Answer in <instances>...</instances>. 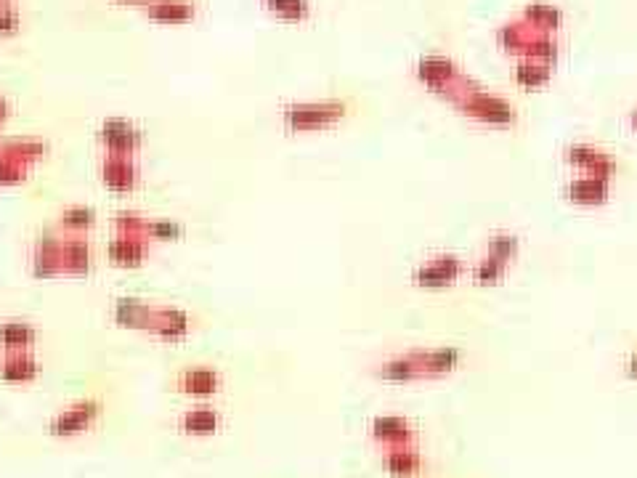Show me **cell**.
<instances>
[{
  "instance_id": "cell-33",
  "label": "cell",
  "mask_w": 637,
  "mask_h": 478,
  "mask_svg": "<svg viewBox=\"0 0 637 478\" xmlns=\"http://www.w3.org/2000/svg\"><path fill=\"white\" fill-rule=\"evenodd\" d=\"M627 372H630L632 377H637V351L630 356V362H627Z\"/></svg>"
},
{
  "instance_id": "cell-11",
  "label": "cell",
  "mask_w": 637,
  "mask_h": 478,
  "mask_svg": "<svg viewBox=\"0 0 637 478\" xmlns=\"http://www.w3.org/2000/svg\"><path fill=\"white\" fill-rule=\"evenodd\" d=\"M189 330H192V322H189L186 311L175 309V306H154L152 316H149V324H146L149 335L167 340V343L184 340L189 335Z\"/></svg>"
},
{
  "instance_id": "cell-30",
  "label": "cell",
  "mask_w": 637,
  "mask_h": 478,
  "mask_svg": "<svg viewBox=\"0 0 637 478\" xmlns=\"http://www.w3.org/2000/svg\"><path fill=\"white\" fill-rule=\"evenodd\" d=\"M486 250L502 258V260H507V263H513L518 258V253H521V239L513 231H494L489 237V242H486Z\"/></svg>"
},
{
  "instance_id": "cell-24",
  "label": "cell",
  "mask_w": 637,
  "mask_h": 478,
  "mask_svg": "<svg viewBox=\"0 0 637 478\" xmlns=\"http://www.w3.org/2000/svg\"><path fill=\"white\" fill-rule=\"evenodd\" d=\"M510 266H513V263L502 260V258L492 255L489 250H483V255L472 263V269H471L472 284H478V287H497V284L504 281L507 271H510Z\"/></svg>"
},
{
  "instance_id": "cell-13",
  "label": "cell",
  "mask_w": 637,
  "mask_h": 478,
  "mask_svg": "<svg viewBox=\"0 0 637 478\" xmlns=\"http://www.w3.org/2000/svg\"><path fill=\"white\" fill-rule=\"evenodd\" d=\"M101 415V404L99 401H78L72 407H67L64 412H58L51 420V433L54 436H78L85 428H90L96 418Z\"/></svg>"
},
{
  "instance_id": "cell-17",
  "label": "cell",
  "mask_w": 637,
  "mask_h": 478,
  "mask_svg": "<svg viewBox=\"0 0 637 478\" xmlns=\"http://www.w3.org/2000/svg\"><path fill=\"white\" fill-rule=\"evenodd\" d=\"M90 266H93L90 242L80 234H64V277H83L90 271Z\"/></svg>"
},
{
  "instance_id": "cell-31",
  "label": "cell",
  "mask_w": 637,
  "mask_h": 478,
  "mask_svg": "<svg viewBox=\"0 0 637 478\" xmlns=\"http://www.w3.org/2000/svg\"><path fill=\"white\" fill-rule=\"evenodd\" d=\"M29 170L32 168L0 154V186H19V184H25L29 178Z\"/></svg>"
},
{
  "instance_id": "cell-6",
  "label": "cell",
  "mask_w": 637,
  "mask_h": 478,
  "mask_svg": "<svg viewBox=\"0 0 637 478\" xmlns=\"http://www.w3.org/2000/svg\"><path fill=\"white\" fill-rule=\"evenodd\" d=\"M29 271L37 280L64 277V234L58 228L37 237L32 255H29Z\"/></svg>"
},
{
  "instance_id": "cell-36",
  "label": "cell",
  "mask_w": 637,
  "mask_h": 478,
  "mask_svg": "<svg viewBox=\"0 0 637 478\" xmlns=\"http://www.w3.org/2000/svg\"><path fill=\"white\" fill-rule=\"evenodd\" d=\"M120 3H139V5H146V3H152V0H120Z\"/></svg>"
},
{
  "instance_id": "cell-26",
  "label": "cell",
  "mask_w": 637,
  "mask_h": 478,
  "mask_svg": "<svg viewBox=\"0 0 637 478\" xmlns=\"http://www.w3.org/2000/svg\"><path fill=\"white\" fill-rule=\"evenodd\" d=\"M96 226V210L88 205H69L58 213V231L64 234H80L85 237V231H90Z\"/></svg>"
},
{
  "instance_id": "cell-9",
  "label": "cell",
  "mask_w": 637,
  "mask_h": 478,
  "mask_svg": "<svg viewBox=\"0 0 637 478\" xmlns=\"http://www.w3.org/2000/svg\"><path fill=\"white\" fill-rule=\"evenodd\" d=\"M141 181V170L133 157L122 154H104L101 160V184L114 195H131L136 192Z\"/></svg>"
},
{
  "instance_id": "cell-21",
  "label": "cell",
  "mask_w": 637,
  "mask_h": 478,
  "mask_svg": "<svg viewBox=\"0 0 637 478\" xmlns=\"http://www.w3.org/2000/svg\"><path fill=\"white\" fill-rule=\"evenodd\" d=\"M37 372H40V366L32 359L29 351L5 354L0 362V380H5V383H32L37 377Z\"/></svg>"
},
{
  "instance_id": "cell-18",
  "label": "cell",
  "mask_w": 637,
  "mask_h": 478,
  "mask_svg": "<svg viewBox=\"0 0 637 478\" xmlns=\"http://www.w3.org/2000/svg\"><path fill=\"white\" fill-rule=\"evenodd\" d=\"M521 19L539 32H547V35H555L563 27V11H560V5H555L550 0H528L521 11Z\"/></svg>"
},
{
  "instance_id": "cell-15",
  "label": "cell",
  "mask_w": 637,
  "mask_h": 478,
  "mask_svg": "<svg viewBox=\"0 0 637 478\" xmlns=\"http://www.w3.org/2000/svg\"><path fill=\"white\" fill-rule=\"evenodd\" d=\"M372 439L386 444L388 450H396V447H415L417 433L409 420L388 415V418H377L372 422Z\"/></svg>"
},
{
  "instance_id": "cell-35",
  "label": "cell",
  "mask_w": 637,
  "mask_h": 478,
  "mask_svg": "<svg viewBox=\"0 0 637 478\" xmlns=\"http://www.w3.org/2000/svg\"><path fill=\"white\" fill-rule=\"evenodd\" d=\"M630 125H632V128L637 131V107L632 110V112H630Z\"/></svg>"
},
{
  "instance_id": "cell-29",
  "label": "cell",
  "mask_w": 637,
  "mask_h": 478,
  "mask_svg": "<svg viewBox=\"0 0 637 478\" xmlns=\"http://www.w3.org/2000/svg\"><path fill=\"white\" fill-rule=\"evenodd\" d=\"M218 412L210 409V407H196V409H189L184 418H181V428L192 436H210L218 430Z\"/></svg>"
},
{
  "instance_id": "cell-28",
  "label": "cell",
  "mask_w": 637,
  "mask_h": 478,
  "mask_svg": "<svg viewBox=\"0 0 637 478\" xmlns=\"http://www.w3.org/2000/svg\"><path fill=\"white\" fill-rule=\"evenodd\" d=\"M260 3L279 22L301 25L311 16V0H260Z\"/></svg>"
},
{
  "instance_id": "cell-32",
  "label": "cell",
  "mask_w": 637,
  "mask_h": 478,
  "mask_svg": "<svg viewBox=\"0 0 637 478\" xmlns=\"http://www.w3.org/2000/svg\"><path fill=\"white\" fill-rule=\"evenodd\" d=\"M19 27H22V14L16 0L0 3V35H16Z\"/></svg>"
},
{
  "instance_id": "cell-19",
  "label": "cell",
  "mask_w": 637,
  "mask_h": 478,
  "mask_svg": "<svg viewBox=\"0 0 637 478\" xmlns=\"http://www.w3.org/2000/svg\"><path fill=\"white\" fill-rule=\"evenodd\" d=\"M221 388V375L210 366H189L178 375V391L189 396H213Z\"/></svg>"
},
{
  "instance_id": "cell-10",
  "label": "cell",
  "mask_w": 637,
  "mask_h": 478,
  "mask_svg": "<svg viewBox=\"0 0 637 478\" xmlns=\"http://www.w3.org/2000/svg\"><path fill=\"white\" fill-rule=\"evenodd\" d=\"M610 186H613V181L577 173L563 186V197L568 199L571 205H579V207H600L610 199Z\"/></svg>"
},
{
  "instance_id": "cell-37",
  "label": "cell",
  "mask_w": 637,
  "mask_h": 478,
  "mask_svg": "<svg viewBox=\"0 0 637 478\" xmlns=\"http://www.w3.org/2000/svg\"><path fill=\"white\" fill-rule=\"evenodd\" d=\"M0 3H11V0H0Z\"/></svg>"
},
{
  "instance_id": "cell-27",
  "label": "cell",
  "mask_w": 637,
  "mask_h": 478,
  "mask_svg": "<svg viewBox=\"0 0 637 478\" xmlns=\"http://www.w3.org/2000/svg\"><path fill=\"white\" fill-rule=\"evenodd\" d=\"M386 468H388L390 476H417L422 471V457H419V451L415 447H396V450H388V454H386Z\"/></svg>"
},
{
  "instance_id": "cell-14",
  "label": "cell",
  "mask_w": 637,
  "mask_h": 478,
  "mask_svg": "<svg viewBox=\"0 0 637 478\" xmlns=\"http://www.w3.org/2000/svg\"><path fill=\"white\" fill-rule=\"evenodd\" d=\"M152 242L141 239V237H131V234H114L107 245V258L111 266L117 269H139L146 263Z\"/></svg>"
},
{
  "instance_id": "cell-22",
  "label": "cell",
  "mask_w": 637,
  "mask_h": 478,
  "mask_svg": "<svg viewBox=\"0 0 637 478\" xmlns=\"http://www.w3.org/2000/svg\"><path fill=\"white\" fill-rule=\"evenodd\" d=\"M0 154L3 157H11L27 168H35L40 160H46L48 154V143L40 139H14V141H3L0 143Z\"/></svg>"
},
{
  "instance_id": "cell-2",
  "label": "cell",
  "mask_w": 637,
  "mask_h": 478,
  "mask_svg": "<svg viewBox=\"0 0 637 478\" xmlns=\"http://www.w3.org/2000/svg\"><path fill=\"white\" fill-rule=\"evenodd\" d=\"M415 75L417 80L425 85L430 93L441 96L449 104L460 101L471 88L478 85L471 75L462 72V67L454 58L436 57V54L419 58L415 64Z\"/></svg>"
},
{
  "instance_id": "cell-3",
  "label": "cell",
  "mask_w": 637,
  "mask_h": 478,
  "mask_svg": "<svg viewBox=\"0 0 637 478\" xmlns=\"http://www.w3.org/2000/svg\"><path fill=\"white\" fill-rule=\"evenodd\" d=\"M348 114L345 101H295L281 110V122L292 133H316V131H330L340 125Z\"/></svg>"
},
{
  "instance_id": "cell-16",
  "label": "cell",
  "mask_w": 637,
  "mask_h": 478,
  "mask_svg": "<svg viewBox=\"0 0 637 478\" xmlns=\"http://www.w3.org/2000/svg\"><path fill=\"white\" fill-rule=\"evenodd\" d=\"M143 14L160 25H189L196 16L195 0H152L143 5Z\"/></svg>"
},
{
  "instance_id": "cell-34",
  "label": "cell",
  "mask_w": 637,
  "mask_h": 478,
  "mask_svg": "<svg viewBox=\"0 0 637 478\" xmlns=\"http://www.w3.org/2000/svg\"><path fill=\"white\" fill-rule=\"evenodd\" d=\"M8 120V101L5 99H0V125Z\"/></svg>"
},
{
  "instance_id": "cell-23",
  "label": "cell",
  "mask_w": 637,
  "mask_h": 478,
  "mask_svg": "<svg viewBox=\"0 0 637 478\" xmlns=\"http://www.w3.org/2000/svg\"><path fill=\"white\" fill-rule=\"evenodd\" d=\"M37 340V330L27 324V322H19V319H8V322H0V348L5 354H14V351H29Z\"/></svg>"
},
{
  "instance_id": "cell-20",
  "label": "cell",
  "mask_w": 637,
  "mask_h": 478,
  "mask_svg": "<svg viewBox=\"0 0 637 478\" xmlns=\"http://www.w3.org/2000/svg\"><path fill=\"white\" fill-rule=\"evenodd\" d=\"M152 309H154V303H149V301H141V298H120V301L114 303L111 316H114V322H117L120 327L146 333Z\"/></svg>"
},
{
  "instance_id": "cell-25",
  "label": "cell",
  "mask_w": 637,
  "mask_h": 478,
  "mask_svg": "<svg viewBox=\"0 0 637 478\" xmlns=\"http://www.w3.org/2000/svg\"><path fill=\"white\" fill-rule=\"evenodd\" d=\"M555 67L553 64H545V61H534V58H518L515 69H513V78L521 88H528V90H536V88H545L553 80Z\"/></svg>"
},
{
  "instance_id": "cell-1",
  "label": "cell",
  "mask_w": 637,
  "mask_h": 478,
  "mask_svg": "<svg viewBox=\"0 0 637 478\" xmlns=\"http://www.w3.org/2000/svg\"><path fill=\"white\" fill-rule=\"evenodd\" d=\"M460 365V351L451 345L443 348H419L401 354L390 359L377 369V375L390 383H409V380H428V377H443L454 372Z\"/></svg>"
},
{
  "instance_id": "cell-8",
  "label": "cell",
  "mask_w": 637,
  "mask_h": 478,
  "mask_svg": "<svg viewBox=\"0 0 637 478\" xmlns=\"http://www.w3.org/2000/svg\"><path fill=\"white\" fill-rule=\"evenodd\" d=\"M99 141L107 154H122V157H136L143 146V133L128 120H107L99 131Z\"/></svg>"
},
{
  "instance_id": "cell-5",
  "label": "cell",
  "mask_w": 637,
  "mask_h": 478,
  "mask_svg": "<svg viewBox=\"0 0 637 478\" xmlns=\"http://www.w3.org/2000/svg\"><path fill=\"white\" fill-rule=\"evenodd\" d=\"M465 271L468 266L457 253H436L417 266L412 271V281L415 287H422V290H443V287L457 284L465 277Z\"/></svg>"
},
{
  "instance_id": "cell-12",
  "label": "cell",
  "mask_w": 637,
  "mask_h": 478,
  "mask_svg": "<svg viewBox=\"0 0 637 478\" xmlns=\"http://www.w3.org/2000/svg\"><path fill=\"white\" fill-rule=\"evenodd\" d=\"M547 32H539L536 27H531L528 22H524L521 16L513 19V22H504L502 27L497 29V46L515 58H526L528 51L534 48V43L539 37H545Z\"/></svg>"
},
{
  "instance_id": "cell-4",
  "label": "cell",
  "mask_w": 637,
  "mask_h": 478,
  "mask_svg": "<svg viewBox=\"0 0 637 478\" xmlns=\"http://www.w3.org/2000/svg\"><path fill=\"white\" fill-rule=\"evenodd\" d=\"M454 110L465 117H471L481 125H489V128H513L518 125V110L515 104H510L507 99H502L497 93L475 85L471 88L460 101L451 104Z\"/></svg>"
},
{
  "instance_id": "cell-7",
  "label": "cell",
  "mask_w": 637,
  "mask_h": 478,
  "mask_svg": "<svg viewBox=\"0 0 637 478\" xmlns=\"http://www.w3.org/2000/svg\"><path fill=\"white\" fill-rule=\"evenodd\" d=\"M563 160L579 175H598V178H606V181H613V175L619 170L616 160L610 157L609 152L595 146V143H568L563 149Z\"/></svg>"
}]
</instances>
